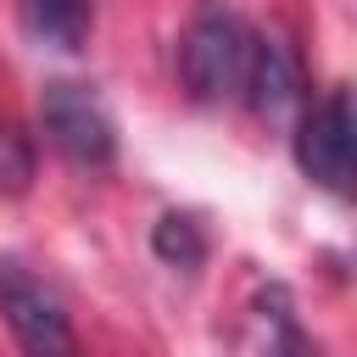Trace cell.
Returning <instances> with one entry per match:
<instances>
[{"label":"cell","mask_w":357,"mask_h":357,"mask_svg":"<svg viewBox=\"0 0 357 357\" xmlns=\"http://www.w3.org/2000/svg\"><path fill=\"white\" fill-rule=\"evenodd\" d=\"M151 245H156V257H162L167 268H195V262H206V234H201V223L184 218V212H167V218L156 223Z\"/></svg>","instance_id":"cell-7"},{"label":"cell","mask_w":357,"mask_h":357,"mask_svg":"<svg viewBox=\"0 0 357 357\" xmlns=\"http://www.w3.org/2000/svg\"><path fill=\"white\" fill-rule=\"evenodd\" d=\"M33 173H39L33 139H28L17 123H6V117H0V195H28Z\"/></svg>","instance_id":"cell-8"},{"label":"cell","mask_w":357,"mask_h":357,"mask_svg":"<svg viewBox=\"0 0 357 357\" xmlns=\"http://www.w3.org/2000/svg\"><path fill=\"white\" fill-rule=\"evenodd\" d=\"M251 50H257V33H251L234 11L206 6V11L184 28L178 73H184V84H190L195 100H240Z\"/></svg>","instance_id":"cell-1"},{"label":"cell","mask_w":357,"mask_h":357,"mask_svg":"<svg viewBox=\"0 0 357 357\" xmlns=\"http://www.w3.org/2000/svg\"><path fill=\"white\" fill-rule=\"evenodd\" d=\"M28 33L50 50H84L95 28V0H22Z\"/></svg>","instance_id":"cell-6"},{"label":"cell","mask_w":357,"mask_h":357,"mask_svg":"<svg viewBox=\"0 0 357 357\" xmlns=\"http://www.w3.org/2000/svg\"><path fill=\"white\" fill-rule=\"evenodd\" d=\"M240 100L262 117H284L290 100H296V61L279 39H262L257 33V50H251V67H245V89Z\"/></svg>","instance_id":"cell-5"},{"label":"cell","mask_w":357,"mask_h":357,"mask_svg":"<svg viewBox=\"0 0 357 357\" xmlns=\"http://www.w3.org/2000/svg\"><path fill=\"white\" fill-rule=\"evenodd\" d=\"M0 312L22 351H73V324L45 279H33L22 262H0Z\"/></svg>","instance_id":"cell-3"},{"label":"cell","mask_w":357,"mask_h":357,"mask_svg":"<svg viewBox=\"0 0 357 357\" xmlns=\"http://www.w3.org/2000/svg\"><path fill=\"white\" fill-rule=\"evenodd\" d=\"M39 128L45 139L73 162V167H106L117 156V128L106 117V106L84 89V84H45L39 95Z\"/></svg>","instance_id":"cell-2"},{"label":"cell","mask_w":357,"mask_h":357,"mask_svg":"<svg viewBox=\"0 0 357 357\" xmlns=\"http://www.w3.org/2000/svg\"><path fill=\"white\" fill-rule=\"evenodd\" d=\"M296 162L312 184L346 195L351 190V100L346 89H329L296 128Z\"/></svg>","instance_id":"cell-4"}]
</instances>
